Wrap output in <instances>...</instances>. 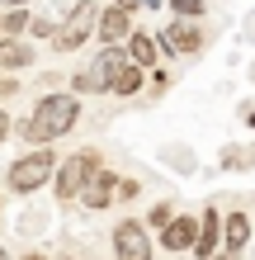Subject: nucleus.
Instances as JSON below:
<instances>
[{"label": "nucleus", "instance_id": "1", "mask_svg": "<svg viewBox=\"0 0 255 260\" xmlns=\"http://www.w3.org/2000/svg\"><path fill=\"white\" fill-rule=\"evenodd\" d=\"M81 118V100L71 90H48L38 104H33V118L19 123V142H33V147H48L52 137H62L76 128Z\"/></svg>", "mask_w": 255, "mask_h": 260}, {"label": "nucleus", "instance_id": "2", "mask_svg": "<svg viewBox=\"0 0 255 260\" xmlns=\"http://www.w3.org/2000/svg\"><path fill=\"white\" fill-rule=\"evenodd\" d=\"M52 175H57V156H52L48 147H33L28 156H19V161L5 171V185H10L14 194H38Z\"/></svg>", "mask_w": 255, "mask_h": 260}, {"label": "nucleus", "instance_id": "3", "mask_svg": "<svg viewBox=\"0 0 255 260\" xmlns=\"http://www.w3.org/2000/svg\"><path fill=\"white\" fill-rule=\"evenodd\" d=\"M104 171V161H99V151L95 147H81L76 156H66L62 166H57V199H81L85 185Z\"/></svg>", "mask_w": 255, "mask_h": 260}, {"label": "nucleus", "instance_id": "4", "mask_svg": "<svg viewBox=\"0 0 255 260\" xmlns=\"http://www.w3.org/2000/svg\"><path fill=\"white\" fill-rule=\"evenodd\" d=\"M99 28V10H95V0H76L71 5V14L62 24H57V38H52V48L57 52H76L90 43V34Z\"/></svg>", "mask_w": 255, "mask_h": 260}, {"label": "nucleus", "instance_id": "5", "mask_svg": "<svg viewBox=\"0 0 255 260\" xmlns=\"http://www.w3.org/2000/svg\"><path fill=\"white\" fill-rule=\"evenodd\" d=\"M109 241H114V260H152V237L137 218H123L109 232Z\"/></svg>", "mask_w": 255, "mask_h": 260}, {"label": "nucleus", "instance_id": "6", "mask_svg": "<svg viewBox=\"0 0 255 260\" xmlns=\"http://www.w3.org/2000/svg\"><path fill=\"white\" fill-rule=\"evenodd\" d=\"M156 43H161L166 57H194V52L203 48V28L194 24V19H170V28L156 34Z\"/></svg>", "mask_w": 255, "mask_h": 260}, {"label": "nucleus", "instance_id": "7", "mask_svg": "<svg viewBox=\"0 0 255 260\" xmlns=\"http://www.w3.org/2000/svg\"><path fill=\"white\" fill-rule=\"evenodd\" d=\"M128 38H132V10L128 5L99 10V43H128Z\"/></svg>", "mask_w": 255, "mask_h": 260}, {"label": "nucleus", "instance_id": "8", "mask_svg": "<svg viewBox=\"0 0 255 260\" xmlns=\"http://www.w3.org/2000/svg\"><path fill=\"white\" fill-rule=\"evenodd\" d=\"M199 222H203V227H199V241H194V255H199V260H213L217 246H222V222H227V218H222L217 208H203Z\"/></svg>", "mask_w": 255, "mask_h": 260}, {"label": "nucleus", "instance_id": "9", "mask_svg": "<svg viewBox=\"0 0 255 260\" xmlns=\"http://www.w3.org/2000/svg\"><path fill=\"white\" fill-rule=\"evenodd\" d=\"M199 227H203L199 218H185V213H179V218L166 227V232H161V246H166L170 255H175V251H194V241H199Z\"/></svg>", "mask_w": 255, "mask_h": 260}, {"label": "nucleus", "instance_id": "10", "mask_svg": "<svg viewBox=\"0 0 255 260\" xmlns=\"http://www.w3.org/2000/svg\"><path fill=\"white\" fill-rule=\"evenodd\" d=\"M81 199H85V208H95V213L109 208V204H118V175H114V171H99V175L85 185Z\"/></svg>", "mask_w": 255, "mask_h": 260}, {"label": "nucleus", "instance_id": "11", "mask_svg": "<svg viewBox=\"0 0 255 260\" xmlns=\"http://www.w3.org/2000/svg\"><path fill=\"white\" fill-rule=\"evenodd\" d=\"M24 67H33V43L0 34V71H24Z\"/></svg>", "mask_w": 255, "mask_h": 260}, {"label": "nucleus", "instance_id": "12", "mask_svg": "<svg viewBox=\"0 0 255 260\" xmlns=\"http://www.w3.org/2000/svg\"><path fill=\"white\" fill-rule=\"evenodd\" d=\"M156 52H161V43L152 34H142V28H132V38H128V57L137 67H156Z\"/></svg>", "mask_w": 255, "mask_h": 260}, {"label": "nucleus", "instance_id": "13", "mask_svg": "<svg viewBox=\"0 0 255 260\" xmlns=\"http://www.w3.org/2000/svg\"><path fill=\"white\" fill-rule=\"evenodd\" d=\"M222 241H227V251H241L250 241V218L246 213H232V218L222 222Z\"/></svg>", "mask_w": 255, "mask_h": 260}, {"label": "nucleus", "instance_id": "14", "mask_svg": "<svg viewBox=\"0 0 255 260\" xmlns=\"http://www.w3.org/2000/svg\"><path fill=\"white\" fill-rule=\"evenodd\" d=\"M142 81H147V67H137V62H128L123 71H118V81H114V95H123V100H132L142 90Z\"/></svg>", "mask_w": 255, "mask_h": 260}, {"label": "nucleus", "instance_id": "15", "mask_svg": "<svg viewBox=\"0 0 255 260\" xmlns=\"http://www.w3.org/2000/svg\"><path fill=\"white\" fill-rule=\"evenodd\" d=\"M28 28H33V19H28V5H19V10L5 14V34H10V38H24Z\"/></svg>", "mask_w": 255, "mask_h": 260}, {"label": "nucleus", "instance_id": "16", "mask_svg": "<svg viewBox=\"0 0 255 260\" xmlns=\"http://www.w3.org/2000/svg\"><path fill=\"white\" fill-rule=\"evenodd\" d=\"M71 90H76V95H99V81H95V71H76V76H71Z\"/></svg>", "mask_w": 255, "mask_h": 260}, {"label": "nucleus", "instance_id": "17", "mask_svg": "<svg viewBox=\"0 0 255 260\" xmlns=\"http://www.w3.org/2000/svg\"><path fill=\"white\" fill-rule=\"evenodd\" d=\"M179 218V213H175V204H170V199H166V204H156L152 208V218H147V222H152V227H161V232H166V227Z\"/></svg>", "mask_w": 255, "mask_h": 260}, {"label": "nucleus", "instance_id": "18", "mask_svg": "<svg viewBox=\"0 0 255 260\" xmlns=\"http://www.w3.org/2000/svg\"><path fill=\"white\" fill-rule=\"evenodd\" d=\"M170 10L179 14V19H199L208 5H203V0H170Z\"/></svg>", "mask_w": 255, "mask_h": 260}, {"label": "nucleus", "instance_id": "19", "mask_svg": "<svg viewBox=\"0 0 255 260\" xmlns=\"http://www.w3.org/2000/svg\"><path fill=\"white\" fill-rule=\"evenodd\" d=\"M137 194H142V185H137V180H118V199H123V204H132Z\"/></svg>", "mask_w": 255, "mask_h": 260}, {"label": "nucleus", "instance_id": "20", "mask_svg": "<svg viewBox=\"0 0 255 260\" xmlns=\"http://www.w3.org/2000/svg\"><path fill=\"white\" fill-rule=\"evenodd\" d=\"M28 34H33V38H57V24H52V19H33Z\"/></svg>", "mask_w": 255, "mask_h": 260}, {"label": "nucleus", "instance_id": "21", "mask_svg": "<svg viewBox=\"0 0 255 260\" xmlns=\"http://www.w3.org/2000/svg\"><path fill=\"white\" fill-rule=\"evenodd\" d=\"M10 133H14V123H10V114H5V109H0V142H5V137H10Z\"/></svg>", "mask_w": 255, "mask_h": 260}, {"label": "nucleus", "instance_id": "22", "mask_svg": "<svg viewBox=\"0 0 255 260\" xmlns=\"http://www.w3.org/2000/svg\"><path fill=\"white\" fill-rule=\"evenodd\" d=\"M241 123H250V128H255V104H241Z\"/></svg>", "mask_w": 255, "mask_h": 260}, {"label": "nucleus", "instance_id": "23", "mask_svg": "<svg viewBox=\"0 0 255 260\" xmlns=\"http://www.w3.org/2000/svg\"><path fill=\"white\" fill-rule=\"evenodd\" d=\"M5 95H14V81H5V76H0V100Z\"/></svg>", "mask_w": 255, "mask_h": 260}, {"label": "nucleus", "instance_id": "24", "mask_svg": "<svg viewBox=\"0 0 255 260\" xmlns=\"http://www.w3.org/2000/svg\"><path fill=\"white\" fill-rule=\"evenodd\" d=\"M114 5H128V10H142V0H114Z\"/></svg>", "mask_w": 255, "mask_h": 260}, {"label": "nucleus", "instance_id": "25", "mask_svg": "<svg viewBox=\"0 0 255 260\" xmlns=\"http://www.w3.org/2000/svg\"><path fill=\"white\" fill-rule=\"evenodd\" d=\"M161 5H166V0H142V10H161Z\"/></svg>", "mask_w": 255, "mask_h": 260}, {"label": "nucleus", "instance_id": "26", "mask_svg": "<svg viewBox=\"0 0 255 260\" xmlns=\"http://www.w3.org/2000/svg\"><path fill=\"white\" fill-rule=\"evenodd\" d=\"M5 5H10V10H19V5H28V0H5Z\"/></svg>", "mask_w": 255, "mask_h": 260}, {"label": "nucleus", "instance_id": "27", "mask_svg": "<svg viewBox=\"0 0 255 260\" xmlns=\"http://www.w3.org/2000/svg\"><path fill=\"white\" fill-rule=\"evenodd\" d=\"M24 260H48V255H38V251H28V255H24Z\"/></svg>", "mask_w": 255, "mask_h": 260}, {"label": "nucleus", "instance_id": "28", "mask_svg": "<svg viewBox=\"0 0 255 260\" xmlns=\"http://www.w3.org/2000/svg\"><path fill=\"white\" fill-rule=\"evenodd\" d=\"M246 166H255V147H250V151H246Z\"/></svg>", "mask_w": 255, "mask_h": 260}, {"label": "nucleus", "instance_id": "29", "mask_svg": "<svg viewBox=\"0 0 255 260\" xmlns=\"http://www.w3.org/2000/svg\"><path fill=\"white\" fill-rule=\"evenodd\" d=\"M213 260H236V255H213Z\"/></svg>", "mask_w": 255, "mask_h": 260}, {"label": "nucleus", "instance_id": "30", "mask_svg": "<svg viewBox=\"0 0 255 260\" xmlns=\"http://www.w3.org/2000/svg\"><path fill=\"white\" fill-rule=\"evenodd\" d=\"M0 34H5V19H0Z\"/></svg>", "mask_w": 255, "mask_h": 260}, {"label": "nucleus", "instance_id": "31", "mask_svg": "<svg viewBox=\"0 0 255 260\" xmlns=\"http://www.w3.org/2000/svg\"><path fill=\"white\" fill-rule=\"evenodd\" d=\"M0 260H10V255H5V251H0Z\"/></svg>", "mask_w": 255, "mask_h": 260}]
</instances>
